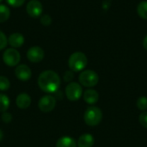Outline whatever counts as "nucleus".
Returning a JSON list of instances; mask_svg holds the SVG:
<instances>
[{"mask_svg":"<svg viewBox=\"0 0 147 147\" xmlns=\"http://www.w3.org/2000/svg\"><path fill=\"white\" fill-rule=\"evenodd\" d=\"M1 119L4 123H9L12 121V115L8 113L7 111L3 112L1 115Z\"/></svg>","mask_w":147,"mask_h":147,"instance_id":"nucleus-25","label":"nucleus"},{"mask_svg":"<svg viewBox=\"0 0 147 147\" xmlns=\"http://www.w3.org/2000/svg\"><path fill=\"white\" fill-rule=\"evenodd\" d=\"M10 104L9 97L4 94H0V113L7 111Z\"/></svg>","mask_w":147,"mask_h":147,"instance_id":"nucleus-18","label":"nucleus"},{"mask_svg":"<svg viewBox=\"0 0 147 147\" xmlns=\"http://www.w3.org/2000/svg\"><path fill=\"white\" fill-rule=\"evenodd\" d=\"M40 23H41L43 26H45V27L49 26V25L52 23V17H51L49 15H47V14H44V15H42V16H40Z\"/></svg>","mask_w":147,"mask_h":147,"instance_id":"nucleus-21","label":"nucleus"},{"mask_svg":"<svg viewBox=\"0 0 147 147\" xmlns=\"http://www.w3.org/2000/svg\"><path fill=\"white\" fill-rule=\"evenodd\" d=\"M2 1H3V0H0V3H1V2H2Z\"/></svg>","mask_w":147,"mask_h":147,"instance_id":"nucleus-30","label":"nucleus"},{"mask_svg":"<svg viewBox=\"0 0 147 147\" xmlns=\"http://www.w3.org/2000/svg\"><path fill=\"white\" fill-rule=\"evenodd\" d=\"M137 107L140 111H146L147 109V97L140 96L137 100Z\"/></svg>","mask_w":147,"mask_h":147,"instance_id":"nucleus-20","label":"nucleus"},{"mask_svg":"<svg viewBox=\"0 0 147 147\" xmlns=\"http://www.w3.org/2000/svg\"><path fill=\"white\" fill-rule=\"evenodd\" d=\"M102 119V110L96 107L90 106L87 108L84 115V122L90 127H96L100 124Z\"/></svg>","mask_w":147,"mask_h":147,"instance_id":"nucleus-3","label":"nucleus"},{"mask_svg":"<svg viewBox=\"0 0 147 147\" xmlns=\"http://www.w3.org/2000/svg\"><path fill=\"white\" fill-rule=\"evenodd\" d=\"M83 97H84V102H87L88 104H95L98 102L99 94L97 93L96 90L93 89H89L84 92Z\"/></svg>","mask_w":147,"mask_h":147,"instance_id":"nucleus-13","label":"nucleus"},{"mask_svg":"<svg viewBox=\"0 0 147 147\" xmlns=\"http://www.w3.org/2000/svg\"><path fill=\"white\" fill-rule=\"evenodd\" d=\"M56 99L53 96L51 95H46L42 96L38 102L39 109L43 113H49L53 111L56 106Z\"/></svg>","mask_w":147,"mask_h":147,"instance_id":"nucleus-7","label":"nucleus"},{"mask_svg":"<svg viewBox=\"0 0 147 147\" xmlns=\"http://www.w3.org/2000/svg\"><path fill=\"white\" fill-rule=\"evenodd\" d=\"M78 80L81 85L87 88H91L98 84L99 77L96 71L92 70H85L79 74Z\"/></svg>","mask_w":147,"mask_h":147,"instance_id":"nucleus-4","label":"nucleus"},{"mask_svg":"<svg viewBox=\"0 0 147 147\" xmlns=\"http://www.w3.org/2000/svg\"><path fill=\"white\" fill-rule=\"evenodd\" d=\"M65 96L69 101L75 102L83 96V89L81 84L76 82H71L65 88Z\"/></svg>","mask_w":147,"mask_h":147,"instance_id":"nucleus-6","label":"nucleus"},{"mask_svg":"<svg viewBox=\"0 0 147 147\" xmlns=\"http://www.w3.org/2000/svg\"><path fill=\"white\" fill-rule=\"evenodd\" d=\"M74 78V73L72 71H66L64 74V80L65 82H71Z\"/></svg>","mask_w":147,"mask_h":147,"instance_id":"nucleus-26","label":"nucleus"},{"mask_svg":"<svg viewBox=\"0 0 147 147\" xmlns=\"http://www.w3.org/2000/svg\"><path fill=\"white\" fill-rule=\"evenodd\" d=\"M3 139V131L0 129V141H2Z\"/></svg>","mask_w":147,"mask_h":147,"instance_id":"nucleus-29","label":"nucleus"},{"mask_svg":"<svg viewBox=\"0 0 147 147\" xmlns=\"http://www.w3.org/2000/svg\"><path fill=\"white\" fill-rule=\"evenodd\" d=\"M26 11L31 17H39L43 12L42 3L39 0H30L26 6Z\"/></svg>","mask_w":147,"mask_h":147,"instance_id":"nucleus-8","label":"nucleus"},{"mask_svg":"<svg viewBox=\"0 0 147 147\" xmlns=\"http://www.w3.org/2000/svg\"><path fill=\"white\" fill-rule=\"evenodd\" d=\"M16 106L21 109H28L31 104V97L27 93H21L17 96L16 100Z\"/></svg>","mask_w":147,"mask_h":147,"instance_id":"nucleus-12","label":"nucleus"},{"mask_svg":"<svg viewBox=\"0 0 147 147\" xmlns=\"http://www.w3.org/2000/svg\"><path fill=\"white\" fill-rule=\"evenodd\" d=\"M38 86L46 93H55L60 86L61 79L59 75L52 70L42 71L38 77Z\"/></svg>","mask_w":147,"mask_h":147,"instance_id":"nucleus-1","label":"nucleus"},{"mask_svg":"<svg viewBox=\"0 0 147 147\" xmlns=\"http://www.w3.org/2000/svg\"><path fill=\"white\" fill-rule=\"evenodd\" d=\"M55 99H58V100H61V99H63V94H62V92L60 91V90H57L56 92H55Z\"/></svg>","mask_w":147,"mask_h":147,"instance_id":"nucleus-27","label":"nucleus"},{"mask_svg":"<svg viewBox=\"0 0 147 147\" xmlns=\"http://www.w3.org/2000/svg\"><path fill=\"white\" fill-rule=\"evenodd\" d=\"M10 87V82L8 78L4 76H0V90L5 91L9 90Z\"/></svg>","mask_w":147,"mask_h":147,"instance_id":"nucleus-19","label":"nucleus"},{"mask_svg":"<svg viewBox=\"0 0 147 147\" xmlns=\"http://www.w3.org/2000/svg\"><path fill=\"white\" fill-rule=\"evenodd\" d=\"M87 64H88V59L86 55L82 52L73 53L68 59L69 68L73 72H78L83 71L86 67Z\"/></svg>","mask_w":147,"mask_h":147,"instance_id":"nucleus-2","label":"nucleus"},{"mask_svg":"<svg viewBox=\"0 0 147 147\" xmlns=\"http://www.w3.org/2000/svg\"><path fill=\"white\" fill-rule=\"evenodd\" d=\"M143 47H144V48L147 50V35L144 38V40H143Z\"/></svg>","mask_w":147,"mask_h":147,"instance_id":"nucleus-28","label":"nucleus"},{"mask_svg":"<svg viewBox=\"0 0 147 147\" xmlns=\"http://www.w3.org/2000/svg\"><path fill=\"white\" fill-rule=\"evenodd\" d=\"M3 60L8 66H16L21 60V54L16 48H7L3 54Z\"/></svg>","mask_w":147,"mask_h":147,"instance_id":"nucleus-5","label":"nucleus"},{"mask_svg":"<svg viewBox=\"0 0 147 147\" xmlns=\"http://www.w3.org/2000/svg\"><path fill=\"white\" fill-rule=\"evenodd\" d=\"M139 121L143 127L147 128V111H144L140 115Z\"/></svg>","mask_w":147,"mask_h":147,"instance_id":"nucleus-23","label":"nucleus"},{"mask_svg":"<svg viewBox=\"0 0 147 147\" xmlns=\"http://www.w3.org/2000/svg\"><path fill=\"white\" fill-rule=\"evenodd\" d=\"M26 0H6L7 3L9 6H12L14 8H18L21 7L22 5H23V3H25Z\"/></svg>","mask_w":147,"mask_h":147,"instance_id":"nucleus-24","label":"nucleus"},{"mask_svg":"<svg viewBox=\"0 0 147 147\" xmlns=\"http://www.w3.org/2000/svg\"><path fill=\"white\" fill-rule=\"evenodd\" d=\"M45 56L44 50L38 46L31 47L27 52V58L32 63H39L40 62Z\"/></svg>","mask_w":147,"mask_h":147,"instance_id":"nucleus-9","label":"nucleus"},{"mask_svg":"<svg viewBox=\"0 0 147 147\" xmlns=\"http://www.w3.org/2000/svg\"><path fill=\"white\" fill-rule=\"evenodd\" d=\"M8 44V39L5 35V34L0 30V51L4 49Z\"/></svg>","mask_w":147,"mask_h":147,"instance_id":"nucleus-22","label":"nucleus"},{"mask_svg":"<svg viewBox=\"0 0 147 147\" xmlns=\"http://www.w3.org/2000/svg\"><path fill=\"white\" fill-rule=\"evenodd\" d=\"M10 16L9 8L4 4H0V23L5 22Z\"/></svg>","mask_w":147,"mask_h":147,"instance_id":"nucleus-16","label":"nucleus"},{"mask_svg":"<svg viewBox=\"0 0 147 147\" xmlns=\"http://www.w3.org/2000/svg\"><path fill=\"white\" fill-rule=\"evenodd\" d=\"M24 36L21 33H13L8 38V43L13 48H19L24 44Z\"/></svg>","mask_w":147,"mask_h":147,"instance_id":"nucleus-11","label":"nucleus"},{"mask_svg":"<svg viewBox=\"0 0 147 147\" xmlns=\"http://www.w3.org/2000/svg\"><path fill=\"white\" fill-rule=\"evenodd\" d=\"M56 147H77V143L73 138L64 136L59 139L56 144Z\"/></svg>","mask_w":147,"mask_h":147,"instance_id":"nucleus-15","label":"nucleus"},{"mask_svg":"<svg viewBox=\"0 0 147 147\" xmlns=\"http://www.w3.org/2000/svg\"><path fill=\"white\" fill-rule=\"evenodd\" d=\"M15 75L21 81H28L31 78L32 71L27 65L22 64L16 66L15 70Z\"/></svg>","mask_w":147,"mask_h":147,"instance_id":"nucleus-10","label":"nucleus"},{"mask_svg":"<svg viewBox=\"0 0 147 147\" xmlns=\"http://www.w3.org/2000/svg\"><path fill=\"white\" fill-rule=\"evenodd\" d=\"M95 143L94 137L90 134H82L78 140L77 146L78 147H92Z\"/></svg>","mask_w":147,"mask_h":147,"instance_id":"nucleus-14","label":"nucleus"},{"mask_svg":"<svg viewBox=\"0 0 147 147\" xmlns=\"http://www.w3.org/2000/svg\"><path fill=\"white\" fill-rule=\"evenodd\" d=\"M137 12L140 17L144 20H147V1H142L138 4Z\"/></svg>","mask_w":147,"mask_h":147,"instance_id":"nucleus-17","label":"nucleus"}]
</instances>
